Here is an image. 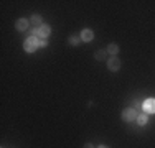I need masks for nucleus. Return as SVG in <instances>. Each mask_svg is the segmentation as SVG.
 Segmentation results:
<instances>
[{
    "label": "nucleus",
    "mask_w": 155,
    "mask_h": 148,
    "mask_svg": "<svg viewBox=\"0 0 155 148\" xmlns=\"http://www.w3.org/2000/svg\"><path fill=\"white\" fill-rule=\"evenodd\" d=\"M23 48L27 53H33V51H36V48H40V40L38 36H30V38L25 40L23 43Z\"/></svg>",
    "instance_id": "nucleus-1"
},
{
    "label": "nucleus",
    "mask_w": 155,
    "mask_h": 148,
    "mask_svg": "<svg viewBox=\"0 0 155 148\" xmlns=\"http://www.w3.org/2000/svg\"><path fill=\"white\" fill-rule=\"evenodd\" d=\"M50 33H51V28L43 23L40 28H36L35 31H33V36H40V40H45L46 36H50Z\"/></svg>",
    "instance_id": "nucleus-2"
},
{
    "label": "nucleus",
    "mask_w": 155,
    "mask_h": 148,
    "mask_svg": "<svg viewBox=\"0 0 155 148\" xmlns=\"http://www.w3.org/2000/svg\"><path fill=\"white\" fill-rule=\"evenodd\" d=\"M137 115H139V114L134 110V107H132V109H124V112H122L124 122H134V120H137Z\"/></svg>",
    "instance_id": "nucleus-3"
},
{
    "label": "nucleus",
    "mask_w": 155,
    "mask_h": 148,
    "mask_svg": "<svg viewBox=\"0 0 155 148\" xmlns=\"http://www.w3.org/2000/svg\"><path fill=\"white\" fill-rule=\"evenodd\" d=\"M107 69L109 71H119L120 69V59L117 58V56H112V58H109V61H107Z\"/></svg>",
    "instance_id": "nucleus-4"
},
{
    "label": "nucleus",
    "mask_w": 155,
    "mask_h": 148,
    "mask_svg": "<svg viewBox=\"0 0 155 148\" xmlns=\"http://www.w3.org/2000/svg\"><path fill=\"white\" fill-rule=\"evenodd\" d=\"M143 110L147 114H155V99H147L143 102Z\"/></svg>",
    "instance_id": "nucleus-5"
},
{
    "label": "nucleus",
    "mask_w": 155,
    "mask_h": 148,
    "mask_svg": "<svg viewBox=\"0 0 155 148\" xmlns=\"http://www.w3.org/2000/svg\"><path fill=\"white\" fill-rule=\"evenodd\" d=\"M93 38H94V33H93V30H89V28H84L83 31H81V40H83V41L89 43V41H93Z\"/></svg>",
    "instance_id": "nucleus-6"
},
{
    "label": "nucleus",
    "mask_w": 155,
    "mask_h": 148,
    "mask_svg": "<svg viewBox=\"0 0 155 148\" xmlns=\"http://www.w3.org/2000/svg\"><path fill=\"white\" fill-rule=\"evenodd\" d=\"M28 25H30V21H28V20H25V18H20V20H17L15 28L18 30V31H27V30H28Z\"/></svg>",
    "instance_id": "nucleus-7"
},
{
    "label": "nucleus",
    "mask_w": 155,
    "mask_h": 148,
    "mask_svg": "<svg viewBox=\"0 0 155 148\" xmlns=\"http://www.w3.org/2000/svg\"><path fill=\"white\" fill-rule=\"evenodd\" d=\"M107 53L110 56H117V53H119V46H117L116 43H110L107 46Z\"/></svg>",
    "instance_id": "nucleus-8"
},
{
    "label": "nucleus",
    "mask_w": 155,
    "mask_h": 148,
    "mask_svg": "<svg viewBox=\"0 0 155 148\" xmlns=\"http://www.w3.org/2000/svg\"><path fill=\"white\" fill-rule=\"evenodd\" d=\"M30 21H31V23L33 25H35V27H41V25H43V21H41V17H40V15H31V18H30Z\"/></svg>",
    "instance_id": "nucleus-9"
},
{
    "label": "nucleus",
    "mask_w": 155,
    "mask_h": 148,
    "mask_svg": "<svg viewBox=\"0 0 155 148\" xmlns=\"http://www.w3.org/2000/svg\"><path fill=\"white\" fill-rule=\"evenodd\" d=\"M106 54H107V50H99V51H96L94 58L97 59V61H102V59L106 58Z\"/></svg>",
    "instance_id": "nucleus-10"
},
{
    "label": "nucleus",
    "mask_w": 155,
    "mask_h": 148,
    "mask_svg": "<svg viewBox=\"0 0 155 148\" xmlns=\"http://www.w3.org/2000/svg\"><path fill=\"white\" fill-rule=\"evenodd\" d=\"M147 122H149L147 114H139V115H137V124H139V125H145Z\"/></svg>",
    "instance_id": "nucleus-11"
},
{
    "label": "nucleus",
    "mask_w": 155,
    "mask_h": 148,
    "mask_svg": "<svg viewBox=\"0 0 155 148\" xmlns=\"http://www.w3.org/2000/svg\"><path fill=\"white\" fill-rule=\"evenodd\" d=\"M79 36H76V35H73V36H69L68 38V43L71 44V46H76V44H79Z\"/></svg>",
    "instance_id": "nucleus-12"
},
{
    "label": "nucleus",
    "mask_w": 155,
    "mask_h": 148,
    "mask_svg": "<svg viewBox=\"0 0 155 148\" xmlns=\"http://www.w3.org/2000/svg\"><path fill=\"white\" fill-rule=\"evenodd\" d=\"M142 109H143V104L140 102V101H135V104H134V110H135V112H140Z\"/></svg>",
    "instance_id": "nucleus-13"
},
{
    "label": "nucleus",
    "mask_w": 155,
    "mask_h": 148,
    "mask_svg": "<svg viewBox=\"0 0 155 148\" xmlns=\"http://www.w3.org/2000/svg\"><path fill=\"white\" fill-rule=\"evenodd\" d=\"M46 46H48L46 40H40V48H46Z\"/></svg>",
    "instance_id": "nucleus-14"
},
{
    "label": "nucleus",
    "mask_w": 155,
    "mask_h": 148,
    "mask_svg": "<svg viewBox=\"0 0 155 148\" xmlns=\"http://www.w3.org/2000/svg\"><path fill=\"white\" fill-rule=\"evenodd\" d=\"M84 148H94V146L91 145V143H86V145H84Z\"/></svg>",
    "instance_id": "nucleus-15"
},
{
    "label": "nucleus",
    "mask_w": 155,
    "mask_h": 148,
    "mask_svg": "<svg viewBox=\"0 0 155 148\" xmlns=\"http://www.w3.org/2000/svg\"><path fill=\"white\" fill-rule=\"evenodd\" d=\"M97 148H109V146H106V145H101V146H97Z\"/></svg>",
    "instance_id": "nucleus-16"
}]
</instances>
